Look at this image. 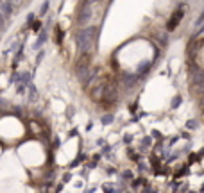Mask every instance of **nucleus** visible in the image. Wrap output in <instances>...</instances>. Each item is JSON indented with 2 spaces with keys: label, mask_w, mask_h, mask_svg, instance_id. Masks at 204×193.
I'll return each mask as SVG.
<instances>
[{
  "label": "nucleus",
  "mask_w": 204,
  "mask_h": 193,
  "mask_svg": "<svg viewBox=\"0 0 204 193\" xmlns=\"http://www.w3.org/2000/svg\"><path fill=\"white\" fill-rule=\"evenodd\" d=\"M61 40H63V31L57 29V43H61Z\"/></svg>",
  "instance_id": "obj_5"
},
{
  "label": "nucleus",
  "mask_w": 204,
  "mask_h": 193,
  "mask_svg": "<svg viewBox=\"0 0 204 193\" xmlns=\"http://www.w3.org/2000/svg\"><path fill=\"white\" fill-rule=\"evenodd\" d=\"M45 38H47V32L43 31L40 34V38H38V43H36V45H34V48H40L41 45H43V43H45Z\"/></svg>",
  "instance_id": "obj_2"
},
{
  "label": "nucleus",
  "mask_w": 204,
  "mask_h": 193,
  "mask_svg": "<svg viewBox=\"0 0 204 193\" xmlns=\"http://www.w3.org/2000/svg\"><path fill=\"white\" fill-rule=\"evenodd\" d=\"M40 29H41V21H40V20H36L34 23H32V31H34V32H38Z\"/></svg>",
  "instance_id": "obj_3"
},
{
  "label": "nucleus",
  "mask_w": 204,
  "mask_h": 193,
  "mask_svg": "<svg viewBox=\"0 0 204 193\" xmlns=\"http://www.w3.org/2000/svg\"><path fill=\"white\" fill-rule=\"evenodd\" d=\"M49 9V2H45V4H43V7H41V14H45V11Z\"/></svg>",
  "instance_id": "obj_6"
},
{
  "label": "nucleus",
  "mask_w": 204,
  "mask_h": 193,
  "mask_svg": "<svg viewBox=\"0 0 204 193\" xmlns=\"http://www.w3.org/2000/svg\"><path fill=\"white\" fill-rule=\"evenodd\" d=\"M186 125H188V129H194V127H195V122H188Z\"/></svg>",
  "instance_id": "obj_8"
},
{
  "label": "nucleus",
  "mask_w": 204,
  "mask_h": 193,
  "mask_svg": "<svg viewBox=\"0 0 204 193\" xmlns=\"http://www.w3.org/2000/svg\"><path fill=\"white\" fill-rule=\"evenodd\" d=\"M181 18H183V11H175V13H174V16L170 18V21H168V25H167V29H168V31H174V29H175V25L181 21Z\"/></svg>",
  "instance_id": "obj_1"
},
{
  "label": "nucleus",
  "mask_w": 204,
  "mask_h": 193,
  "mask_svg": "<svg viewBox=\"0 0 204 193\" xmlns=\"http://www.w3.org/2000/svg\"><path fill=\"white\" fill-rule=\"evenodd\" d=\"M177 104H181V97H175V100H174V104H172V107H175Z\"/></svg>",
  "instance_id": "obj_7"
},
{
  "label": "nucleus",
  "mask_w": 204,
  "mask_h": 193,
  "mask_svg": "<svg viewBox=\"0 0 204 193\" xmlns=\"http://www.w3.org/2000/svg\"><path fill=\"white\" fill-rule=\"evenodd\" d=\"M113 122V114H106V116H102V123H109Z\"/></svg>",
  "instance_id": "obj_4"
}]
</instances>
